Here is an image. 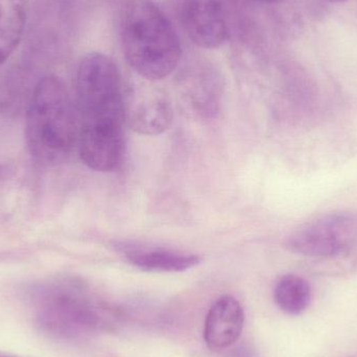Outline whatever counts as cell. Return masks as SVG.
I'll list each match as a JSON object with an SVG mask.
<instances>
[{"instance_id":"cell-1","label":"cell","mask_w":357,"mask_h":357,"mask_svg":"<svg viewBox=\"0 0 357 357\" xmlns=\"http://www.w3.org/2000/svg\"><path fill=\"white\" fill-rule=\"evenodd\" d=\"M26 295L36 326L56 341L90 339L106 331L113 319L108 307L89 287L73 277L33 283Z\"/></svg>"},{"instance_id":"cell-2","label":"cell","mask_w":357,"mask_h":357,"mask_svg":"<svg viewBox=\"0 0 357 357\" xmlns=\"http://www.w3.org/2000/svg\"><path fill=\"white\" fill-rule=\"evenodd\" d=\"M119 33L128 64L144 79L160 81L177 68L182 56L180 38L152 0H125L119 10Z\"/></svg>"},{"instance_id":"cell-3","label":"cell","mask_w":357,"mask_h":357,"mask_svg":"<svg viewBox=\"0 0 357 357\" xmlns=\"http://www.w3.org/2000/svg\"><path fill=\"white\" fill-rule=\"evenodd\" d=\"M79 121L64 82L56 75L42 77L29 98L25 137L29 153L43 165L63 162L79 144Z\"/></svg>"},{"instance_id":"cell-4","label":"cell","mask_w":357,"mask_h":357,"mask_svg":"<svg viewBox=\"0 0 357 357\" xmlns=\"http://www.w3.org/2000/svg\"><path fill=\"white\" fill-rule=\"evenodd\" d=\"M75 106L79 134L123 131L126 119L123 75L110 56L93 52L79 61Z\"/></svg>"},{"instance_id":"cell-5","label":"cell","mask_w":357,"mask_h":357,"mask_svg":"<svg viewBox=\"0 0 357 357\" xmlns=\"http://www.w3.org/2000/svg\"><path fill=\"white\" fill-rule=\"evenodd\" d=\"M357 243V214L337 212L307 222L287 238L285 247L299 255L333 258Z\"/></svg>"},{"instance_id":"cell-6","label":"cell","mask_w":357,"mask_h":357,"mask_svg":"<svg viewBox=\"0 0 357 357\" xmlns=\"http://www.w3.org/2000/svg\"><path fill=\"white\" fill-rule=\"evenodd\" d=\"M178 15L184 31L199 47H220L229 35L225 0H178Z\"/></svg>"},{"instance_id":"cell-7","label":"cell","mask_w":357,"mask_h":357,"mask_svg":"<svg viewBox=\"0 0 357 357\" xmlns=\"http://www.w3.org/2000/svg\"><path fill=\"white\" fill-rule=\"evenodd\" d=\"M245 324L241 303L232 296L218 298L208 310L203 337L212 351L229 349L238 341Z\"/></svg>"},{"instance_id":"cell-8","label":"cell","mask_w":357,"mask_h":357,"mask_svg":"<svg viewBox=\"0 0 357 357\" xmlns=\"http://www.w3.org/2000/svg\"><path fill=\"white\" fill-rule=\"evenodd\" d=\"M27 15L29 0H0V66L20 44Z\"/></svg>"},{"instance_id":"cell-9","label":"cell","mask_w":357,"mask_h":357,"mask_svg":"<svg viewBox=\"0 0 357 357\" xmlns=\"http://www.w3.org/2000/svg\"><path fill=\"white\" fill-rule=\"evenodd\" d=\"M127 259L139 270L155 273L185 272L201 262L199 256L163 249L133 250Z\"/></svg>"},{"instance_id":"cell-10","label":"cell","mask_w":357,"mask_h":357,"mask_svg":"<svg viewBox=\"0 0 357 357\" xmlns=\"http://www.w3.org/2000/svg\"><path fill=\"white\" fill-rule=\"evenodd\" d=\"M174 111L165 100L157 98L142 102L132 110L130 126L142 135L154 136L165 133L173 123Z\"/></svg>"},{"instance_id":"cell-11","label":"cell","mask_w":357,"mask_h":357,"mask_svg":"<svg viewBox=\"0 0 357 357\" xmlns=\"http://www.w3.org/2000/svg\"><path fill=\"white\" fill-rule=\"evenodd\" d=\"M274 300L279 310L289 316L303 314L312 301L310 283L297 275L281 277L274 289Z\"/></svg>"},{"instance_id":"cell-12","label":"cell","mask_w":357,"mask_h":357,"mask_svg":"<svg viewBox=\"0 0 357 357\" xmlns=\"http://www.w3.org/2000/svg\"><path fill=\"white\" fill-rule=\"evenodd\" d=\"M231 348L226 357H260L255 347L249 343H241Z\"/></svg>"},{"instance_id":"cell-13","label":"cell","mask_w":357,"mask_h":357,"mask_svg":"<svg viewBox=\"0 0 357 357\" xmlns=\"http://www.w3.org/2000/svg\"><path fill=\"white\" fill-rule=\"evenodd\" d=\"M255 1L261 2V3H282V2L287 1V0H255Z\"/></svg>"},{"instance_id":"cell-14","label":"cell","mask_w":357,"mask_h":357,"mask_svg":"<svg viewBox=\"0 0 357 357\" xmlns=\"http://www.w3.org/2000/svg\"><path fill=\"white\" fill-rule=\"evenodd\" d=\"M326 1L331 2V3H341V2H345L347 0H326Z\"/></svg>"},{"instance_id":"cell-15","label":"cell","mask_w":357,"mask_h":357,"mask_svg":"<svg viewBox=\"0 0 357 357\" xmlns=\"http://www.w3.org/2000/svg\"><path fill=\"white\" fill-rule=\"evenodd\" d=\"M0 357H17V356H6V354H0Z\"/></svg>"}]
</instances>
